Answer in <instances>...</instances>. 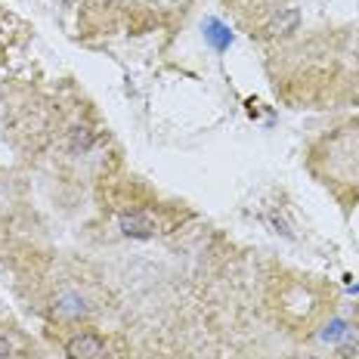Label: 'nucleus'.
Returning a JSON list of instances; mask_svg holds the SVG:
<instances>
[{
  "label": "nucleus",
  "instance_id": "obj_1",
  "mask_svg": "<svg viewBox=\"0 0 359 359\" xmlns=\"http://www.w3.org/2000/svg\"><path fill=\"white\" fill-rule=\"evenodd\" d=\"M65 353L72 359H106V341L93 332H81L65 344Z\"/></svg>",
  "mask_w": 359,
  "mask_h": 359
},
{
  "label": "nucleus",
  "instance_id": "obj_2",
  "mask_svg": "<svg viewBox=\"0 0 359 359\" xmlns=\"http://www.w3.org/2000/svg\"><path fill=\"white\" fill-rule=\"evenodd\" d=\"M121 233L130 236V238H149L155 236V229H158V223H155L152 214H143V211H133V214H121Z\"/></svg>",
  "mask_w": 359,
  "mask_h": 359
},
{
  "label": "nucleus",
  "instance_id": "obj_3",
  "mask_svg": "<svg viewBox=\"0 0 359 359\" xmlns=\"http://www.w3.org/2000/svg\"><path fill=\"white\" fill-rule=\"evenodd\" d=\"M53 310H56V316H62V319H81L87 313V304L81 301L78 294L65 291V294H59L53 301Z\"/></svg>",
  "mask_w": 359,
  "mask_h": 359
},
{
  "label": "nucleus",
  "instance_id": "obj_4",
  "mask_svg": "<svg viewBox=\"0 0 359 359\" xmlns=\"http://www.w3.org/2000/svg\"><path fill=\"white\" fill-rule=\"evenodd\" d=\"M297 25H301V13H297V10H282L279 16H276V19L266 25V32L273 34V37H285V34L294 32Z\"/></svg>",
  "mask_w": 359,
  "mask_h": 359
},
{
  "label": "nucleus",
  "instance_id": "obj_5",
  "mask_svg": "<svg viewBox=\"0 0 359 359\" xmlns=\"http://www.w3.org/2000/svg\"><path fill=\"white\" fill-rule=\"evenodd\" d=\"M90 143H93V133H90L87 127H74L72 130V149L74 152H87Z\"/></svg>",
  "mask_w": 359,
  "mask_h": 359
},
{
  "label": "nucleus",
  "instance_id": "obj_6",
  "mask_svg": "<svg viewBox=\"0 0 359 359\" xmlns=\"http://www.w3.org/2000/svg\"><path fill=\"white\" fill-rule=\"evenodd\" d=\"M208 28H211V32H208V37H211V41L217 43V47H226V43H229V32H226V28H223V25H217V22H211V25H208Z\"/></svg>",
  "mask_w": 359,
  "mask_h": 359
},
{
  "label": "nucleus",
  "instance_id": "obj_7",
  "mask_svg": "<svg viewBox=\"0 0 359 359\" xmlns=\"http://www.w3.org/2000/svg\"><path fill=\"white\" fill-rule=\"evenodd\" d=\"M10 353H13L10 341H6V338H0V359H10Z\"/></svg>",
  "mask_w": 359,
  "mask_h": 359
}]
</instances>
